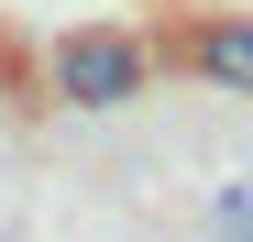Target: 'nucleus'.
<instances>
[{
	"mask_svg": "<svg viewBox=\"0 0 253 242\" xmlns=\"http://www.w3.org/2000/svg\"><path fill=\"white\" fill-rule=\"evenodd\" d=\"M209 242H253V176H220V187H209Z\"/></svg>",
	"mask_w": 253,
	"mask_h": 242,
	"instance_id": "obj_3",
	"label": "nucleus"
},
{
	"mask_svg": "<svg viewBox=\"0 0 253 242\" xmlns=\"http://www.w3.org/2000/svg\"><path fill=\"white\" fill-rule=\"evenodd\" d=\"M44 88L66 110H121V99L154 88V44H143L132 22H66L55 44H44Z\"/></svg>",
	"mask_w": 253,
	"mask_h": 242,
	"instance_id": "obj_1",
	"label": "nucleus"
},
{
	"mask_svg": "<svg viewBox=\"0 0 253 242\" xmlns=\"http://www.w3.org/2000/svg\"><path fill=\"white\" fill-rule=\"evenodd\" d=\"M220 99H253V11H220V22H187V44H176Z\"/></svg>",
	"mask_w": 253,
	"mask_h": 242,
	"instance_id": "obj_2",
	"label": "nucleus"
},
{
	"mask_svg": "<svg viewBox=\"0 0 253 242\" xmlns=\"http://www.w3.org/2000/svg\"><path fill=\"white\" fill-rule=\"evenodd\" d=\"M0 242H11V231H0Z\"/></svg>",
	"mask_w": 253,
	"mask_h": 242,
	"instance_id": "obj_4",
	"label": "nucleus"
}]
</instances>
